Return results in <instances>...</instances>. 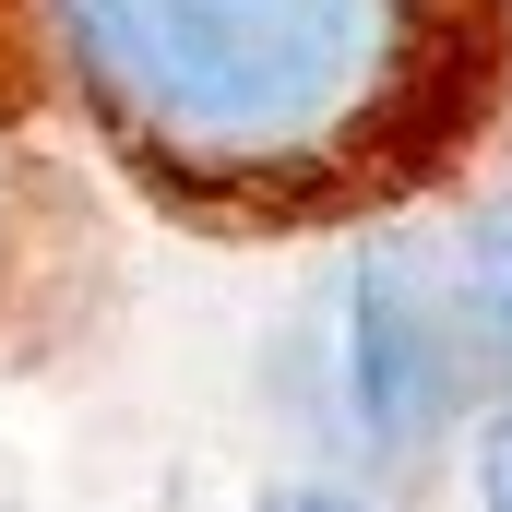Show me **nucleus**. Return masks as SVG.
Segmentation results:
<instances>
[{"instance_id": "nucleus-4", "label": "nucleus", "mask_w": 512, "mask_h": 512, "mask_svg": "<svg viewBox=\"0 0 512 512\" xmlns=\"http://www.w3.org/2000/svg\"><path fill=\"white\" fill-rule=\"evenodd\" d=\"M465 501L512 512V393H477V417H465Z\"/></svg>"}, {"instance_id": "nucleus-6", "label": "nucleus", "mask_w": 512, "mask_h": 512, "mask_svg": "<svg viewBox=\"0 0 512 512\" xmlns=\"http://www.w3.org/2000/svg\"><path fill=\"white\" fill-rule=\"evenodd\" d=\"M12 227H24V179H12V155H0V286H12Z\"/></svg>"}, {"instance_id": "nucleus-3", "label": "nucleus", "mask_w": 512, "mask_h": 512, "mask_svg": "<svg viewBox=\"0 0 512 512\" xmlns=\"http://www.w3.org/2000/svg\"><path fill=\"white\" fill-rule=\"evenodd\" d=\"M441 274H453V322H465V358L477 382L512 393V191H477L441 239Z\"/></svg>"}, {"instance_id": "nucleus-5", "label": "nucleus", "mask_w": 512, "mask_h": 512, "mask_svg": "<svg viewBox=\"0 0 512 512\" xmlns=\"http://www.w3.org/2000/svg\"><path fill=\"white\" fill-rule=\"evenodd\" d=\"M251 512H393V489H370V477H274Z\"/></svg>"}, {"instance_id": "nucleus-2", "label": "nucleus", "mask_w": 512, "mask_h": 512, "mask_svg": "<svg viewBox=\"0 0 512 512\" xmlns=\"http://www.w3.org/2000/svg\"><path fill=\"white\" fill-rule=\"evenodd\" d=\"M477 358H465V322H453V274L441 239H358V262L322 286V310L298 322V417L322 429L334 477H370L405 489L417 465H441L465 441V405H477Z\"/></svg>"}, {"instance_id": "nucleus-1", "label": "nucleus", "mask_w": 512, "mask_h": 512, "mask_svg": "<svg viewBox=\"0 0 512 512\" xmlns=\"http://www.w3.org/2000/svg\"><path fill=\"white\" fill-rule=\"evenodd\" d=\"M36 60L203 227L405 203L501 120V0H24Z\"/></svg>"}]
</instances>
